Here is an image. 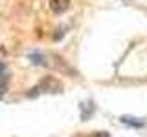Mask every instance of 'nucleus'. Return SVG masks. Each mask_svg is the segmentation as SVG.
<instances>
[{"label":"nucleus","instance_id":"1","mask_svg":"<svg viewBox=\"0 0 147 137\" xmlns=\"http://www.w3.org/2000/svg\"><path fill=\"white\" fill-rule=\"evenodd\" d=\"M61 88H63V86H61V82H59L57 79H53V77H46V79H42L39 84H35L26 95H28V97H37V95H40V93H59Z\"/></svg>","mask_w":147,"mask_h":137},{"label":"nucleus","instance_id":"2","mask_svg":"<svg viewBox=\"0 0 147 137\" xmlns=\"http://www.w3.org/2000/svg\"><path fill=\"white\" fill-rule=\"evenodd\" d=\"M70 7V0H50V9L55 15H63Z\"/></svg>","mask_w":147,"mask_h":137},{"label":"nucleus","instance_id":"3","mask_svg":"<svg viewBox=\"0 0 147 137\" xmlns=\"http://www.w3.org/2000/svg\"><path fill=\"white\" fill-rule=\"evenodd\" d=\"M121 122L123 124H131V126H144V121H136V117H127V115L121 117Z\"/></svg>","mask_w":147,"mask_h":137},{"label":"nucleus","instance_id":"4","mask_svg":"<svg viewBox=\"0 0 147 137\" xmlns=\"http://www.w3.org/2000/svg\"><path fill=\"white\" fill-rule=\"evenodd\" d=\"M4 71H6V66H4V62H0V79L4 77Z\"/></svg>","mask_w":147,"mask_h":137},{"label":"nucleus","instance_id":"5","mask_svg":"<svg viewBox=\"0 0 147 137\" xmlns=\"http://www.w3.org/2000/svg\"><path fill=\"white\" fill-rule=\"evenodd\" d=\"M0 55H4V48H2V46H0Z\"/></svg>","mask_w":147,"mask_h":137}]
</instances>
